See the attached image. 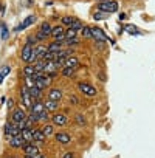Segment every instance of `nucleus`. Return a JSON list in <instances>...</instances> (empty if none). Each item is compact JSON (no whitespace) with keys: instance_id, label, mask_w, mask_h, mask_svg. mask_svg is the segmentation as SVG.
I'll return each instance as SVG.
<instances>
[{"instance_id":"20e7f679","label":"nucleus","mask_w":155,"mask_h":158,"mask_svg":"<svg viewBox=\"0 0 155 158\" xmlns=\"http://www.w3.org/2000/svg\"><path fill=\"white\" fill-rule=\"evenodd\" d=\"M62 98H64V92H62V89H57V87L50 89L48 93H47V99H51V101H56V102L62 101Z\"/></svg>"},{"instance_id":"c85d7f7f","label":"nucleus","mask_w":155,"mask_h":158,"mask_svg":"<svg viewBox=\"0 0 155 158\" xmlns=\"http://www.w3.org/2000/svg\"><path fill=\"white\" fill-rule=\"evenodd\" d=\"M74 71H76V68H68V67H64V68H62V74H64V76H67V77L73 76V74H74Z\"/></svg>"},{"instance_id":"2eb2a0df","label":"nucleus","mask_w":155,"mask_h":158,"mask_svg":"<svg viewBox=\"0 0 155 158\" xmlns=\"http://www.w3.org/2000/svg\"><path fill=\"white\" fill-rule=\"evenodd\" d=\"M31 133H33V141H37V143H45L47 136L42 133V130H40V129L31 127Z\"/></svg>"},{"instance_id":"412c9836","label":"nucleus","mask_w":155,"mask_h":158,"mask_svg":"<svg viewBox=\"0 0 155 158\" xmlns=\"http://www.w3.org/2000/svg\"><path fill=\"white\" fill-rule=\"evenodd\" d=\"M44 107H45L47 112H56V110L59 109V102L51 101V99H47V101L44 102Z\"/></svg>"},{"instance_id":"e433bc0d","label":"nucleus","mask_w":155,"mask_h":158,"mask_svg":"<svg viewBox=\"0 0 155 158\" xmlns=\"http://www.w3.org/2000/svg\"><path fill=\"white\" fill-rule=\"evenodd\" d=\"M62 158H74V153H73V152H65V153L62 155Z\"/></svg>"},{"instance_id":"6ab92c4d","label":"nucleus","mask_w":155,"mask_h":158,"mask_svg":"<svg viewBox=\"0 0 155 158\" xmlns=\"http://www.w3.org/2000/svg\"><path fill=\"white\" fill-rule=\"evenodd\" d=\"M25 144V141L22 139L20 133L19 135H14V136H10V146L11 147H22Z\"/></svg>"},{"instance_id":"f704fd0d","label":"nucleus","mask_w":155,"mask_h":158,"mask_svg":"<svg viewBox=\"0 0 155 158\" xmlns=\"http://www.w3.org/2000/svg\"><path fill=\"white\" fill-rule=\"evenodd\" d=\"M10 70H11V68H10V65H5V67L2 68V71H0V74H2V76L5 77V76H6V74L10 73Z\"/></svg>"},{"instance_id":"a211bd4d","label":"nucleus","mask_w":155,"mask_h":158,"mask_svg":"<svg viewBox=\"0 0 155 158\" xmlns=\"http://www.w3.org/2000/svg\"><path fill=\"white\" fill-rule=\"evenodd\" d=\"M37 31H39V33H42L44 36L50 37V36H51V31H53V27L50 25V22H42Z\"/></svg>"},{"instance_id":"7ed1b4c3","label":"nucleus","mask_w":155,"mask_h":158,"mask_svg":"<svg viewBox=\"0 0 155 158\" xmlns=\"http://www.w3.org/2000/svg\"><path fill=\"white\" fill-rule=\"evenodd\" d=\"M65 33H67V30L64 28V25H57V27L53 28L51 37H53L56 42H64V40H65Z\"/></svg>"},{"instance_id":"9d476101","label":"nucleus","mask_w":155,"mask_h":158,"mask_svg":"<svg viewBox=\"0 0 155 158\" xmlns=\"http://www.w3.org/2000/svg\"><path fill=\"white\" fill-rule=\"evenodd\" d=\"M54 138H56V141H57L59 144H62V146H67V144L71 143V136H70L68 133H65V132L54 133Z\"/></svg>"},{"instance_id":"9b49d317","label":"nucleus","mask_w":155,"mask_h":158,"mask_svg":"<svg viewBox=\"0 0 155 158\" xmlns=\"http://www.w3.org/2000/svg\"><path fill=\"white\" fill-rule=\"evenodd\" d=\"M33 45H30V44H27L23 48H22V54H20V57H22V60H25V62H30V59H31V54H33Z\"/></svg>"},{"instance_id":"58836bf2","label":"nucleus","mask_w":155,"mask_h":158,"mask_svg":"<svg viewBox=\"0 0 155 158\" xmlns=\"http://www.w3.org/2000/svg\"><path fill=\"white\" fill-rule=\"evenodd\" d=\"M14 107V99H8V109H13Z\"/></svg>"},{"instance_id":"b1692460","label":"nucleus","mask_w":155,"mask_h":158,"mask_svg":"<svg viewBox=\"0 0 155 158\" xmlns=\"http://www.w3.org/2000/svg\"><path fill=\"white\" fill-rule=\"evenodd\" d=\"M57 70V65L54 60H47L45 62V67H44V73H53Z\"/></svg>"},{"instance_id":"6e6552de","label":"nucleus","mask_w":155,"mask_h":158,"mask_svg":"<svg viewBox=\"0 0 155 158\" xmlns=\"http://www.w3.org/2000/svg\"><path fill=\"white\" fill-rule=\"evenodd\" d=\"M51 119H53V124L54 126H59V127H62V126H65L68 123V118H67L65 113H54L51 116Z\"/></svg>"},{"instance_id":"4468645a","label":"nucleus","mask_w":155,"mask_h":158,"mask_svg":"<svg viewBox=\"0 0 155 158\" xmlns=\"http://www.w3.org/2000/svg\"><path fill=\"white\" fill-rule=\"evenodd\" d=\"M30 110H31V113H34V115H36V116L39 118V115L45 112V107H44V102H40V101H34Z\"/></svg>"},{"instance_id":"f8f14e48","label":"nucleus","mask_w":155,"mask_h":158,"mask_svg":"<svg viewBox=\"0 0 155 158\" xmlns=\"http://www.w3.org/2000/svg\"><path fill=\"white\" fill-rule=\"evenodd\" d=\"M34 22H36V17H34V16H28V17H27V19H25V20H23L20 25H17V27L14 28V31H22V30L28 28L30 25H33Z\"/></svg>"},{"instance_id":"39448f33","label":"nucleus","mask_w":155,"mask_h":158,"mask_svg":"<svg viewBox=\"0 0 155 158\" xmlns=\"http://www.w3.org/2000/svg\"><path fill=\"white\" fill-rule=\"evenodd\" d=\"M20 133V129L17 124H14L13 121H8L5 124V135L10 138V136H14V135H19Z\"/></svg>"},{"instance_id":"5701e85b","label":"nucleus","mask_w":155,"mask_h":158,"mask_svg":"<svg viewBox=\"0 0 155 158\" xmlns=\"http://www.w3.org/2000/svg\"><path fill=\"white\" fill-rule=\"evenodd\" d=\"M40 130H42V133H44L47 138H50V136L54 135V124H45Z\"/></svg>"},{"instance_id":"ddd939ff","label":"nucleus","mask_w":155,"mask_h":158,"mask_svg":"<svg viewBox=\"0 0 155 158\" xmlns=\"http://www.w3.org/2000/svg\"><path fill=\"white\" fill-rule=\"evenodd\" d=\"M92 34L96 39V42H106V40H109V37L104 34V31L101 28H92Z\"/></svg>"},{"instance_id":"72a5a7b5","label":"nucleus","mask_w":155,"mask_h":158,"mask_svg":"<svg viewBox=\"0 0 155 158\" xmlns=\"http://www.w3.org/2000/svg\"><path fill=\"white\" fill-rule=\"evenodd\" d=\"M70 104H71V106H78V104H79V99H78L74 95H71V96H70Z\"/></svg>"},{"instance_id":"2f4dec72","label":"nucleus","mask_w":155,"mask_h":158,"mask_svg":"<svg viewBox=\"0 0 155 158\" xmlns=\"http://www.w3.org/2000/svg\"><path fill=\"white\" fill-rule=\"evenodd\" d=\"M93 19H95V20H104V19H106V13L96 11V13L93 14Z\"/></svg>"},{"instance_id":"473e14b6","label":"nucleus","mask_w":155,"mask_h":158,"mask_svg":"<svg viewBox=\"0 0 155 158\" xmlns=\"http://www.w3.org/2000/svg\"><path fill=\"white\" fill-rule=\"evenodd\" d=\"M6 37H8V28H6V25H2V36H0V39L5 40Z\"/></svg>"},{"instance_id":"a19ab883","label":"nucleus","mask_w":155,"mask_h":158,"mask_svg":"<svg viewBox=\"0 0 155 158\" xmlns=\"http://www.w3.org/2000/svg\"><path fill=\"white\" fill-rule=\"evenodd\" d=\"M3 11V6H2V3H0V13H2Z\"/></svg>"},{"instance_id":"c03bdc74","label":"nucleus","mask_w":155,"mask_h":158,"mask_svg":"<svg viewBox=\"0 0 155 158\" xmlns=\"http://www.w3.org/2000/svg\"><path fill=\"white\" fill-rule=\"evenodd\" d=\"M98 2H106V0H98Z\"/></svg>"},{"instance_id":"4be33fe9","label":"nucleus","mask_w":155,"mask_h":158,"mask_svg":"<svg viewBox=\"0 0 155 158\" xmlns=\"http://www.w3.org/2000/svg\"><path fill=\"white\" fill-rule=\"evenodd\" d=\"M20 136L25 143H33V133H31V129H22L20 130Z\"/></svg>"},{"instance_id":"37998d69","label":"nucleus","mask_w":155,"mask_h":158,"mask_svg":"<svg viewBox=\"0 0 155 158\" xmlns=\"http://www.w3.org/2000/svg\"><path fill=\"white\" fill-rule=\"evenodd\" d=\"M6 158H16V156H11V155H10V156H6Z\"/></svg>"},{"instance_id":"4c0bfd02","label":"nucleus","mask_w":155,"mask_h":158,"mask_svg":"<svg viewBox=\"0 0 155 158\" xmlns=\"http://www.w3.org/2000/svg\"><path fill=\"white\" fill-rule=\"evenodd\" d=\"M25 158H45L42 153H37V155H25Z\"/></svg>"},{"instance_id":"cd10ccee","label":"nucleus","mask_w":155,"mask_h":158,"mask_svg":"<svg viewBox=\"0 0 155 158\" xmlns=\"http://www.w3.org/2000/svg\"><path fill=\"white\" fill-rule=\"evenodd\" d=\"M82 27H84V25L81 23V20L74 19V22L71 23V27H70V28H71V30H74V31H81V30H82Z\"/></svg>"},{"instance_id":"f257e3e1","label":"nucleus","mask_w":155,"mask_h":158,"mask_svg":"<svg viewBox=\"0 0 155 158\" xmlns=\"http://www.w3.org/2000/svg\"><path fill=\"white\" fill-rule=\"evenodd\" d=\"M118 2L115 0H106V2H99L98 3V11L101 13H106V14H112V13H116L118 11Z\"/></svg>"},{"instance_id":"79ce46f5","label":"nucleus","mask_w":155,"mask_h":158,"mask_svg":"<svg viewBox=\"0 0 155 158\" xmlns=\"http://www.w3.org/2000/svg\"><path fill=\"white\" fill-rule=\"evenodd\" d=\"M2 81H3V76H2V74H0V82H2Z\"/></svg>"},{"instance_id":"7c9ffc66","label":"nucleus","mask_w":155,"mask_h":158,"mask_svg":"<svg viewBox=\"0 0 155 158\" xmlns=\"http://www.w3.org/2000/svg\"><path fill=\"white\" fill-rule=\"evenodd\" d=\"M82 36L87 39V37H93V34H92V28L90 27H82Z\"/></svg>"},{"instance_id":"f03ea898","label":"nucleus","mask_w":155,"mask_h":158,"mask_svg":"<svg viewBox=\"0 0 155 158\" xmlns=\"http://www.w3.org/2000/svg\"><path fill=\"white\" fill-rule=\"evenodd\" d=\"M78 89H79V92L82 95H86L89 98H92V96L96 95V89L92 84H89V82H79V84H78Z\"/></svg>"},{"instance_id":"bb28decb","label":"nucleus","mask_w":155,"mask_h":158,"mask_svg":"<svg viewBox=\"0 0 155 158\" xmlns=\"http://www.w3.org/2000/svg\"><path fill=\"white\" fill-rule=\"evenodd\" d=\"M23 73H25V76H33V74L36 73V70H34V65H33V64L27 65V67L23 68Z\"/></svg>"},{"instance_id":"f3484780","label":"nucleus","mask_w":155,"mask_h":158,"mask_svg":"<svg viewBox=\"0 0 155 158\" xmlns=\"http://www.w3.org/2000/svg\"><path fill=\"white\" fill-rule=\"evenodd\" d=\"M64 67H68V68H78V67H79V59H78L76 56H70V57L65 59ZM64 67H62V68H64Z\"/></svg>"},{"instance_id":"1a4fd4ad","label":"nucleus","mask_w":155,"mask_h":158,"mask_svg":"<svg viewBox=\"0 0 155 158\" xmlns=\"http://www.w3.org/2000/svg\"><path fill=\"white\" fill-rule=\"evenodd\" d=\"M22 149H23L25 155H37V153H40V149L36 144H33V143H25L22 146Z\"/></svg>"},{"instance_id":"a878e982","label":"nucleus","mask_w":155,"mask_h":158,"mask_svg":"<svg viewBox=\"0 0 155 158\" xmlns=\"http://www.w3.org/2000/svg\"><path fill=\"white\" fill-rule=\"evenodd\" d=\"M78 44H79V39L78 37H68V39L64 40V45H67V47H73V45H78Z\"/></svg>"},{"instance_id":"423d86ee","label":"nucleus","mask_w":155,"mask_h":158,"mask_svg":"<svg viewBox=\"0 0 155 158\" xmlns=\"http://www.w3.org/2000/svg\"><path fill=\"white\" fill-rule=\"evenodd\" d=\"M27 113L22 110V109H16V110H13V123L14 124H20V123H23V121H27Z\"/></svg>"},{"instance_id":"dca6fc26","label":"nucleus","mask_w":155,"mask_h":158,"mask_svg":"<svg viewBox=\"0 0 155 158\" xmlns=\"http://www.w3.org/2000/svg\"><path fill=\"white\" fill-rule=\"evenodd\" d=\"M28 93H30V96H31L33 102H34V101H39V99H40V96H42V90H40L39 87H36V85L28 87Z\"/></svg>"},{"instance_id":"393cba45","label":"nucleus","mask_w":155,"mask_h":158,"mask_svg":"<svg viewBox=\"0 0 155 158\" xmlns=\"http://www.w3.org/2000/svg\"><path fill=\"white\" fill-rule=\"evenodd\" d=\"M33 65H34V70H36V73H44V67H45V60H44V59H39V60H36Z\"/></svg>"},{"instance_id":"c756f323","label":"nucleus","mask_w":155,"mask_h":158,"mask_svg":"<svg viewBox=\"0 0 155 158\" xmlns=\"http://www.w3.org/2000/svg\"><path fill=\"white\" fill-rule=\"evenodd\" d=\"M73 22H74V17H71V16H65V17H62V25L71 27Z\"/></svg>"},{"instance_id":"c9c22d12","label":"nucleus","mask_w":155,"mask_h":158,"mask_svg":"<svg viewBox=\"0 0 155 158\" xmlns=\"http://www.w3.org/2000/svg\"><path fill=\"white\" fill-rule=\"evenodd\" d=\"M76 121L79 123V124H86V123H87V121L84 119V116H82V115H76Z\"/></svg>"},{"instance_id":"ea45409f","label":"nucleus","mask_w":155,"mask_h":158,"mask_svg":"<svg viewBox=\"0 0 155 158\" xmlns=\"http://www.w3.org/2000/svg\"><path fill=\"white\" fill-rule=\"evenodd\" d=\"M119 19H121V20H124V19H127V16H126V14H121V16H119Z\"/></svg>"},{"instance_id":"aec40b11","label":"nucleus","mask_w":155,"mask_h":158,"mask_svg":"<svg viewBox=\"0 0 155 158\" xmlns=\"http://www.w3.org/2000/svg\"><path fill=\"white\" fill-rule=\"evenodd\" d=\"M62 47H64V42H56V40H54V42H51L47 48H48V51H50V53H59V51H62V50H64Z\"/></svg>"},{"instance_id":"0eeeda50","label":"nucleus","mask_w":155,"mask_h":158,"mask_svg":"<svg viewBox=\"0 0 155 158\" xmlns=\"http://www.w3.org/2000/svg\"><path fill=\"white\" fill-rule=\"evenodd\" d=\"M20 98H22V104H23L27 109H31V106H33V99H31V96H30V93H28V87H23V89H22V92H20Z\"/></svg>"}]
</instances>
